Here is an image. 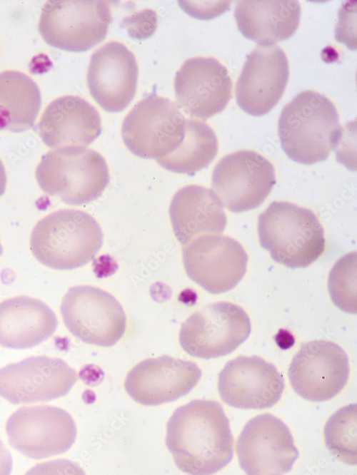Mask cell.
<instances>
[{"instance_id": "cell-1", "label": "cell", "mask_w": 357, "mask_h": 475, "mask_svg": "<svg viewBox=\"0 0 357 475\" xmlns=\"http://www.w3.org/2000/svg\"><path fill=\"white\" fill-rule=\"evenodd\" d=\"M166 445L184 473L208 475L222 469L233 456V437L222 406L195 399L176 409L167 423Z\"/></svg>"}, {"instance_id": "cell-2", "label": "cell", "mask_w": 357, "mask_h": 475, "mask_svg": "<svg viewBox=\"0 0 357 475\" xmlns=\"http://www.w3.org/2000/svg\"><path fill=\"white\" fill-rule=\"evenodd\" d=\"M278 133L290 159L312 165L328 158L342 138L343 128L329 98L316 91H304L282 109Z\"/></svg>"}, {"instance_id": "cell-3", "label": "cell", "mask_w": 357, "mask_h": 475, "mask_svg": "<svg viewBox=\"0 0 357 475\" xmlns=\"http://www.w3.org/2000/svg\"><path fill=\"white\" fill-rule=\"evenodd\" d=\"M97 221L86 212L64 209L39 221L31 232V250L44 265L70 270L94 260L103 245Z\"/></svg>"}, {"instance_id": "cell-4", "label": "cell", "mask_w": 357, "mask_h": 475, "mask_svg": "<svg viewBox=\"0 0 357 475\" xmlns=\"http://www.w3.org/2000/svg\"><path fill=\"white\" fill-rule=\"evenodd\" d=\"M261 246L276 262L290 268L305 267L325 250L323 226L309 209L284 201H274L258 219Z\"/></svg>"}, {"instance_id": "cell-5", "label": "cell", "mask_w": 357, "mask_h": 475, "mask_svg": "<svg viewBox=\"0 0 357 475\" xmlns=\"http://www.w3.org/2000/svg\"><path fill=\"white\" fill-rule=\"evenodd\" d=\"M35 175L44 193L75 206L98 199L109 183L104 157L85 147H64L48 152L42 156Z\"/></svg>"}, {"instance_id": "cell-6", "label": "cell", "mask_w": 357, "mask_h": 475, "mask_svg": "<svg viewBox=\"0 0 357 475\" xmlns=\"http://www.w3.org/2000/svg\"><path fill=\"white\" fill-rule=\"evenodd\" d=\"M111 1L49 0L44 6L39 31L54 48L84 52L100 44L113 21Z\"/></svg>"}, {"instance_id": "cell-7", "label": "cell", "mask_w": 357, "mask_h": 475, "mask_svg": "<svg viewBox=\"0 0 357 475\" xmlns=\"http://www.w3.org/2000/svg\"><path fill=\"white\" fill-rule=\"evenodd\" d=\"M186 120L176 103L151 94L136 103L124 118L122 139L136 156L156 160L171 153L181 142Z\"/></svg>"}, {"instance_id": "cell-8", "label": "cell", "mask_w": 357, "mask_h": 475, "mask_svg": "<svg viewBox=\"0 0 357 475\" xmlns=\"http://www.w3.org/2000/svg\"><path fill=\"white\" fill-rule=\"evenodd\" d=\"M250 319L240 306L228 302L206 305L182 325L179 343L192 357L213 359L233 352L248 337Z\"/></svg>"}, {"instance_id": "cell-9", "label": "cell", "mask_w": 357, "mask_h": 475, "mask_svg": "<svg viewBox=\"0 0 357 475\" xmlns=\"http://www.w3.org/2000/svg\"><path fill=\"white\" fill-rule=\"evenodd\" d=\"M60 310L69 331L89 344L111 347L126 331V317L120 303L110 293L94 286L69 288Z\"/></svg>"}, {"instance_id": "cell-10", "label": "cell", "mask_w": 357, "mask_h": 475, "mask_svg": "<svg viewBox=\"0 0 357 475\" xmlns=\"http://www.w3.org/2000/svg\"><path fill=\"white\" fill-rule=\"evenodd\" d=\"M6 430L9 444L34 459L65 453L74 444L77 434L71 415L49 405L19 408L8 419Z\"/></svg>"}, {"instance_id": "cell-11", "label": "cell", "mask_w": 357, "mask_h": 475, "mask_svg": "<svg viewBox=\"0 0 357 475\" xmlns=\"http://www.w3.org/2000/svg\"><path fill=\"white\" fill-rule=\"evenodd\" d=\"M271 163L258 153L239 150L223 157L212 174V188L223 205L232 213L258 207L274 185Z\"/></svg>"}, {"instance_id": "cell-12", "label": "cell", "mask_w": 357, "mask_h": 475, "mask_svg": "<svg viewBox=\"0 0 357 475\" xmlns=\"http://www.w3.org/2000/svg\"><path fill=\"white\" fill-rule=\"evenodd\" d=\"M182 254L188 277L213 295L234 288L246 272L248 255L242 245L228 236H198L185 245Z\"/></svg>"}, {"instance_id": "cell-13", "label": "cell", "mask_w": 357, "mask_h": 475, "mask_svg": "<svg viewBox=\"0 0 357 475\" xmlns=\"http://www.w3.org/2000/svg\"><path fill=\"white\" fill-rule=\"evenodd\" d=\"M241 468L248 475H281L289 472L299 454L292 434L271 414L249 420L236 445Z\"/></svg>"}, {"instance_id": "cell-14", "label": "cell", "mask_w": 357, "mask_h": 475, "mask_svg": "<svg viewBox=\"0 0 357 475\" xmlns=\"http://www.w3.org/2000/svg\"><path fill=\"white\" fill-rule=\"evenodd\" d=\"M348 358L337 344L314 340L301 345L288 370L289 382L296 393L315 402L336 397L349 377Z\"/></svg>"}, {"instance_id": "cell-15", "label": "cell", "mask_w": 357, "mask_h": 475, "mask_svg": "<svg viewBox=\"0 0 357 475\" xmlns=\"http://www.w3.org/2000/svg\"><path fill=\"white\" fill-rule=\"evenodd\" d=\"M77 379L61 359L30 357L0 369V397L13 404L47 402L67 394Z\"/></svg>"}, {"instance_id": "cell-16", "label": "cell", "mask_w": 357, "mask_h": 475, "mask_svg": "<svg viewBox=\"0 0 357 475\" xmlns=\"http://www.w3.org/2000/svg\"><path fill=\"white\" fill-rule=\"evenodd\" d=\"M174 91L178 108L190 118L205 121L226 107L232 81L227 68L215 58L194 57L176 72Z\"/></svg>"}, {"instance_id": "cell-17", "label": "cell", "mask_w": 357, "mask_h": 475, "mask_svg": "<svg viewBox=\"0 0 357 475\" xmlns=\"http://www.w3.org/2000/svg\"><path fill=\"white\" fill-rule=\"evenodd\" d=\"M288 78V61L282 48L258 46L247 56L236 81L238 106L252 116L267 114L281 98Z\"/></svg>"}, {"instance_id": "cell-18", "label": "cell", "mask_w": 357, "mask_h": 475, "mask_svg": "<svg viewBox=\"0 0 357 475\" xmlns=\"http://www.w3.org/2000/svg\"><path fill=\"white\" fill-rule=\"evenodd\" d=\"M285 387L276 367L257 357L240 356L228 361L218 375L221 399L242 409H263L274 406Z\"/></svg>"}, {"instance_id": "cell-19", "label": "cell", "mask_w": 357, "mask_h": 475, "mask_svg": "<svg viewBox=\"0 0 357 475\" xmlns=\"http://www.w3.org/2000/svg\"><path fill=\"white\" fill-rule=\"evenodd\" d=\"M201 377V371L193 362L163 355L143 360L133 367L124 387L136 402L156 406L186 395Z\"/></svg>"}, {"instance_id": "cell-20", "label": "cell", "mask_w": 357, "mask_h": 475, "mask_svg": "<svg viewBox=\"0 0 357 475\" xmlns=\"http://www.w3.org/2000/svg\"><path fill=\"white\" fill-rule=\"evenodd\" d=\"M139 68L134 53L123 44L110 41L91 56L87 84L94 99L106 111H123L133 100Z\"/></svg>"}, {"instance_id": "cell-21", "label": "cell", "mask_w": 357, "mask_h": 475, "mask_svg": "<svg viewBox=\"0 0 357 475\" xmlns=\"http://www.w3.org/2000/svg\"><path fill=\"white\" fill-rule=\"evenodd\" d=\"M39 134L51 148L86 147L102 131L98 111L85 99L65 96L53 101L38 124Z\"/></svg>"}, {"instance_id": "cell-22", "label": "cell", "mask_w": 357, "mask_h": 475, "mask_svg": "<svg viewBox=\"0 0 357 475\" xmlns=\"http://www.w3.org/2000/svg\"><path fill=\"white\" fill-rule=\"evenodd\" d=\"M169 217L174 235L183 245L203 235L221 234L227 221L216 193L194 185L176 193L170 204Z\"/></svg>"}, {"instance_id": "cell-23", "label": "cell", "mask_w": 357, "mask_h": 475, "mask_svg": "<svg viewBox=\"0 0 357 475\" xmlns=\"http://www.w3.org/2000/svg\"><path fill=\"white\" fill-rule=\"evenodd\" d=\"M296 0H241L234 9L239 31L258 46H271L291 38L301 19Z\"/></svg>"}, {"instance_id": "cell-24", "label": "cell", "mask_w": 357, "mask_h": 475, "mask_svg": "<svg viewBox=\"0 0 357 475\" xmlns=\"http://www.w3.org/2000/svg\"><path fill=\"white\" fill-rule=\"evenodd\" d=\"M57 326L54 311L39 300L19 296L0 303V346L34 347L49 339Z\"/></svg>"}, {"instance_id": "cell-25", "label": "cell", "mask_w": 357, "mask_h": 475, "mask_svg": "<svg viewBox=\"0 0 357 475\" xmlns=\"http://www.w3.org/2000/svg\"><path fill=\"white\" fill-rule=\"evenodd\" d=\"M41 105L36 83L16 71L0 73V131L20 133L33 127Z\"/></svg>"}, {"instance_id": "cell-26", "label": "cell", "mask_w": 357, "mask_h": 475, "mask_svg": "<svg viewBox=\"0 0 357 475\" xmlns=\"http://www.w3.org/2000/svg\"><path fill=\"white\" fill-rule=\"evenodd\" d=\"M218 149L217 138L209 126L197 120H186L181 142L171 153L156 160L169 171L193 175L209 165Z\"/></svg>"}, {"instance_id": "cell-27", "label": "cell", "mask_w": 357, "mask_h": 475, "mask_svg": "<svg viewBox=\"0 0 357 475\" xmlns=\"http://www.w3.org/2000/svg\"><path fill=\"white\" fill-rule=\"evenodd\" d=\"M327 449L336 459L350 465L357 464V404L336 412L324 427Z\"/></svg>"}, {"instance_id": "cell-28", "label": "cell", "mask_w": 357, "mask_h": 475, "mask_svg": "<svg viewBox=\"0 0 357 475\" xmlns=\"http://www.w3.org/2000/svg\"><path fill=\"white\" fill-rule=\"evenodd\" d=\"M356 252L341 257L331 268L328 277V290L332 302L341 310L356 314Z\"/></svg>"}, {"instance_id": "cell-29", "label": "cell", "mask_w": 357, "mask_h": 475, "mask_svg": "<svg viewBox=\"0 0 357 475\" xmlns=\"http://www.w3.org/2000/svg\"><path fill=\"white\" fill-rule=\"evenodd\" d=\"M126 28L129 35L142 40L151 36L157 27V14L152 9H144L126 16L121 24Z\"/></svg>"}, {"instance_id": "cell-30", "label": "cell", "mask_w": 357, "mask_h": 475, "mask_svg": "<svg viewBox=\"0 0 357 475\" xmlns=\"http://www.w3.org/2000/svg\"><path fill=\"white\" fill-rule=\"evenodd\" d=\"M196 4L191 1H178L180 6L191 16L198 19L208 20L215 18L228 9L227 4Z\"/></svg>"}, {"instance_id": "cell-31", "label": "cell", "mask_w": 357, "mask_h": 475, "mask_svg": "<svg viewBox=\"0 0 357 475\" xmlns=\"http://www.w3.org/2000/svg\"><path fill=\"white\" fill-rule=\"evenodd\" d=\"M12 457L0 439V475L10 474L12 470Z\"/></svg>"}, {"instance_id": "cell-32", "label": "cell", "mask_w": 357, "mask_h": 475, "mask_svg": "<svg viewBox=\"0 0 357 475\" xmlns=\"http://www.w3.org/2000/svg\"><path fill=\"white\" fill-rule=\"evenodd\" d=\"M275 339L278 346L282 349H288L292 347L294 343L293 336L288 331L283 330L279 331Z\"/></svg>"}, {"instance_id": "cell-33", "label": "cell", "mask_w": 357, "mask_h": 475, "mask_svg": "<svg viewBox=\"0 0 357 475\" xmlns=\"http://www.w3.org/2000/svg\"><path fill=\"white\" fill-rule=\"evenodd\" d=\"M6 175L4 166L0 160V196H1L6 190Z\"/></svg>"}, {"instance_id": "cell-34", "label": "cell", "mask_w": 357, "mask_h": 475, "mask_svg": "<svg viewBox=\"0 0 357 475\" xmlns=\"http://www.w3.org/2000/svg\"><path fill=\"white\" fill-rule=\"evenodd\" d=\"M2 252H3V248H2V246L0 243V256L2 255Z\"/></svg>"}]
</instances>
